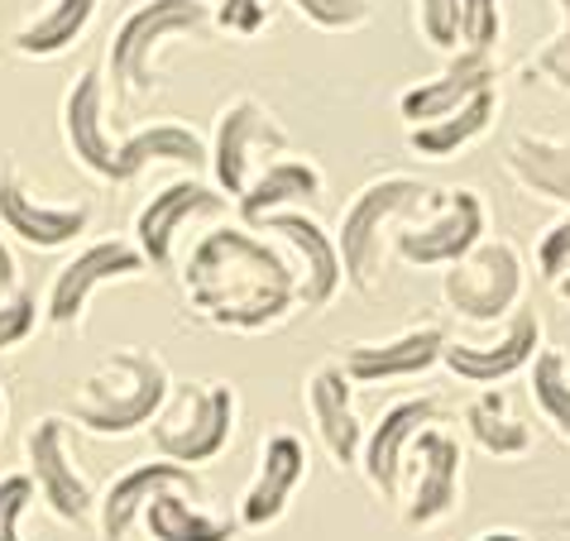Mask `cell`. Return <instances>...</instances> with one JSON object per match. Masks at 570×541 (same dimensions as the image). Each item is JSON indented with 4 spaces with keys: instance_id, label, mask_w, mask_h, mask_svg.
Here are the masks:
<instances>
[{
    "instance_id": "22",
    "label": "cell",
    "mask_w": 570,
    "mask_h": 541,
    "mask_svg": "<svg viewBox=\"0 0 570 541\" xmlns=\"http://www.w3.org/2000/svg\"><path fill=\"white\" fill-rule=\"evenodd\" d=\"M307 412H312V426L331 451V460H336V465H355L360 445H364V426L355 417V388L341 364H322V370L307 378Z\"/></svg>"
},
{
    "instance_id": "34",
    "label": "cell",
    "mask_w": 570,
    "mask_h": 541,
    "mask_svg": "<svg viewBox=\"0 0 570 541\" xmlns=\"http://www.w3.org/2000/svg\"><path fill=\"white\" fill-rule=\"evenodd\" d=\"M39 326V302L29 288H14L10 297H0V350H14L20 341L35 336Z\"/></svg>"
},
{
    "instance_id": "32",
    "label": "cell",
    "mask_w": 570,
    "mask_h": 541,
    "mask_svg": "<svg viewBox=\"0 0 570 541\" xmlns=\"http://www.w3.org/2000/svg\"><path fill=\"white\" fill-rule=\"evenodd\" d=\"M503 35L499 0H461V43L470 53H489Z\"/></svg>"
},
{
    "instance_id": "16",
    "label": "cell",
    "mask_w": 570,
    "mask_h": 541,
    "mask_svg": "<svg viewBox=\"0 0 570 541\" xmlns=\"http://www.w3.org/2000/svg\"><path fill=\"white\" fill-rule=\"evenodd\" d=\"M537 350H542V322H537V312L518 307L499 341H489V345H451L446 341L441 364L474 388H494L503 378H513L518 370H528L537 360Z\"/></svg>"
},
{
    "instance_id": "3",
    "label": "cell",
    "mask_w": 570,
    "mask_h": 541,
    "mask_svg": "<svg viewBox=\"0 0 570 541\" xmlns=\"http://www.w3.org/2000/svg\"><path fill=\"white\" fill-rule=\"evenodd\" d=\"M212 20V6L207 0H145L135 6L125 20L116 24L110 35V53H106V68H110V82L125 101H139L158 87V68L154 58L168 39L178 35H197L207 29Z\"/></svg>"
},
{
    "instance_id": "24",
    "label": "cell",
    "mask_w": 570,
    "mask_h": 541,
    "mask_svg": "<svg viewBox=\"0 0 570 541\" xmlns=\"http://www.w3.org/2000/svg\"><path fill=\"white\" fill-rule=\"evenodd\" d=\"M322 193V173H316L307 158H274V164H264L259 178H249V187L235 206H240V226L259 230L274 212H293L297 201H312Z\"/></svg>"
},
{
    "instance_id": "17",
    "label": "cell",
    "mask_w": 570,
    "mask_h": 541,
    "mask_svg": "<svg viewBox=\"0 0 570 541\" xmlns=\"http://www.w3.org/2000/svg\"><path fill=\"white\" fill-rule=\"evenodd\" d=\"M226 206H230V197L202 187L197 178L168 183L164 193H154L145 201V212H139V220H135V240H139L145 264L168 268L173 264V240H178V230L187 226V220L193 216H216V212H226Z\"/></svg>"
},
{
    "instance_id": "11",
    "label": "cell",
    "mask_w": 570,
    "mask_h": 541,
    "mask_svg": "<svg viewBox=\"0 0 570 541\" xmlns=\"http://www.w3.org/2000/svg\"><path fill=\"white\" fill-rule=\"evenodd\" d=\"M264 235H278L283 245L297 254V302H303L307 312H322L331 307V297L341 293V254H336V235L322 230V220L307 216V212H274L259 226Z\"/></svg>"
},
{
    "instance_id": "38",
    "label": "cell",
    "mask_w": 570,
    "mask_h": 541,
    "mask_svg": "<svg viewBox=\"0 0 570 541\" xmlns=\"http://www.w3.org/2000/svg\"><path fill=\"white\" fill-rule=\"evenodd\" d=\"M212 14H216V24L226 29V35H259V29L268 24V6L264 0H207Z\"/></svg>"
},
{
    "instance_id": "1",
    "label": "cell",
    "mask_w": 570,
    "mask_h": 541,
    "mask_svg": "<svg viewBox=\"0 0 570 541\" xmlns=\"http://www.w3.org/2000/svg\"><path fill=\"white\" fill-rule=\"evenodd\" d=\"M193 312L220 331H268L297 302V264L259 240L249 226L207 230L183 268Z\"/></svg>"
},
{
    "instance_id": "7",
    "label": "cell",
    "mask_w": 570,
    "mask_h": 541,
    "mask_svg": "<svg viewBox=\"0 0 570 541\" xmlns=\"http://www.w3.org/2000/svg\"><path fill=\"white\" fill-rule=\"evenodd\" d=\"M139 268H145V254H139V245H130V240H97V245L77 249V259L62 264L49 283L43 322L58 326V331L82 326L91 293L106 288V283H116V278H135Z\"/></svg>"
},
{
    "instance_id": "5",
    "label": "cell",
    "mask_w": 570,
    "mask_h": 541,
    "mask_svg": "<svg viewBox=\"0 0 570 541\" xmlns=\"http://www.w3.org/2000/svg\"><path fill=\"white\" fill-rule=\"evenodd\" d=\"M432 201V187L417 178H379L345 206L336 254H341V274L355 293H374L379 268H384V226L393 216L422 212Z\"/></svg>"
},
{
    "instance_id": "20",
    "label": "cell",
    "mask_w": 570,
    "mask_h": 541,
    "mask_svg": "<svg viewBox=\"0 0 570 541\" xmlns=\"http://www.w3.org/2000/svg\"><path fill=\"white\" fill-rule=\"evenodd\" d=\"M494 82H499V68L489 62V53H470L465 49L446 72H436L432 82H417L413 91H403L399 116L413 125V130L417 125H432V120H446L461 106H470L480 91H494Z\"/></svg>"
},
{
    "instance_id": "25",
    "label": "cell",
    "mask_w": 570,
    "mask_h": 541,
    "mask_svg": "<svg viewBox=\"0 0 570 541\" xmlns=\"http://www.w3.org/2000/svg\"><path fill=\"white\" fill-rule=\"evenodd\" d=\"M509 168H513V178L528 187V193H537L542 201L570 206V139L513 135Z\"/></svg>"
},
{
    "instance_id": "23",
    "label": "cell",
    "mask_w": 570,
    "mask_h": 541,
    "mask_svg": "<svg viewBox=\"0 0 570 541\" xmlns=\"http://www.w3.org/2000/svg\"><path fill=\"white\" fill-rule=\"evenodd\" d=\"M154 164H183V168L202 173V168H212V149L197 130H187L178 120L145 125V130H135L130 139L116 145V183H130Z\"/></svg>"
},
{
    "instance_id": "30",
    "label": "cell",
    "mask_w": 570,
    "mask_h": 541,
    "mask_svg": "<svg viewBox=\"0 0 570 541\" xmlns=\"http://www.w3.org/2000/svg\"><path fill=\"white\" fill-rule=\"evenodd\" d=\"M528 384H532V403L547 417V426L570 441V370L561 350H537V360L528 364Z\"/></svg>"
},
{
    "instance_id": "29",
    "label": "cell",
    "mask_w": 570,
    "mask_h": 541,
    "mask_svg": "<svg viewBox=\"0 0 570 541\" xmlns=\"http://www.w3.org/2000/svg\"><path fill=\"white\" fill-rule=\"evenodd\" d=\"M145 528L154 541H235V522L202 513L187 493H158L145 508Z\"/></svg>"
},
{
    "instance_id": "21",
    "label": "cell",
    "mask_w": 570,
    "mask_h": 541,
    "mask_svg": "<svg viewBox=\"0 0 570 541\" xmlns=\"http://www.w3.org/2000/svg\"><path fill=\"white\" fill-rule=\"evenodd\" d=\"M441 350H446V331L417 326L384 345H351L341 370L351 384H393V378H417L432 370V364H441Z\"/></svg>"
},
{
    "instance_id": "2",
    "label": "cell",
    "mask_w": 570,
    "mask_h": 541,
    "mask_svg": "<svg viewBox=\"0 0 570 541\" xmlns=\"http://www.w3.org/2000/svg\"><path fill=\"white\" fill-rule=\"evenodd\" d=\"M168 393H173L168 370L149 350L130 345V350L106 355L97 370L77 384L68 412L77 426H87V432H97V436H125V432L149 426L158 412H164Z\"/></svg>"
},
{
    "instance_id": "18",
    "label": "cell",
    "mask_w": 570,
    "mask_h": 541,
    "mask_svg": "<svg viewBox=\"0 0 570 541\" xmlns=\"http://www.w3.org/2000/svg\"><path fill=\"white\" fill-rule=\"evenodd\" d=\"M0 226L35 249H62L91 226V206H49L20 183L10 164L0 168Z\"/></svg>"
},
{
    "instance_id": "14",
    "label": "cell",
    "mask_w": 570,
    "mask_h": 541,
    "mask_svg": "<svg viewBox=\"0 0 570 541\" xmlns=\"http://www.w3.org/2000/svg\"><path fill=\"white\" fill-rule=\"evenodd\" d=\"M158 493H202L197 470L173 465V460H145V465L125 470L110 480V489L97 503V522H101V541H125L130 528L145 518V508L158 499Z\"/></svg>"
},
{
    "instance_id": "26",
    "label": "cell",
    "mask_w": 570,
    "mask_h": 541,
    "mask_svg": "<svg viewBox=\"0 0 570 541\" xmlns=\"http://www.w3.org/2000/svg\"><path fill=\"white\" fill-rule=\"evenodd\" d=\"M465 432L474 445L499 460H522L532 451V432L509 412V393L503 388H480V397H470L465 407Z\"/></svg>"
},
{
    "instance_id": "19",
    "label": "cell",
    "mask_w": 570,
    "mask_h": 541,
    "mask_svg": "<svg viewBox=\"0 0 570 541\" xmlns=\"http://www.w3.org/2000/svg\"><path fill=\"white\" fill-rule=\"evenodd\" d=\"M62 139L87 173H97L101 183H116V139L106 135V82L97 68L77 77L68 101H62Z\"/></svg>"
},
{
    "instance_id": "8",
    "label": "cell",
    "mask_w": 570,
    "mask_h": 541,
    "mask_svg": "<svg viewBox=\"0 0 570 541\" xmlns=\"http://www.w3.org/2000/svg\"><path fill=\"white\" fill-rule=\"evenodd\" d=\"M255 154L283 158L288 154V135H283V125L268 116L255 97H240L220 110L216 139H212V173H216L220 197H240L249 187V164H255Z\"/></svg>"
},
{
    "instance_id": "37",
    "label": "cell",
    "mask_w": 570,
    "mask_h": 541,
    "mask_svg": "<svg viewBox=\"0 0 570 541\" xmlns=\"http://www.w3.org/2000/svg\"><path fill=\"white\" fill-rule=\"evenodd\" d=\"M537 274H542L551 288L570 274V212L542 235V240H537Z\"/></svg>"
},
{
    "instance_id": "13",
    "label": "cell",
    "mask_w": 570,
    "mask_h": 541,
    "mask_svg": "<svg viewBox=\"0 0 570 541\" xmlns=\"http://www.w3.org/2000/svg\"><path fill=\"white\" fill-rule=\"evenodd\" d=\"M413 465L417 480H413V499L403 503V522L417 532V528H436L461 503V465H465L461 441L441 432V426H426L413 441Z\"/></svg>"
},
{
    "instance_id": "39",
    "label": "cell",
    "mask_w": 570,
    "mask_h": 541,
    "mask_svg": "<svg viewBox=\"0 0 570 541\" xmlns=\"http://www.w3.org/2000/svg\"><path fill=\"white\" fill-rule=\"evenodd\" d=\"M10 293H14V254L0 240V297H10Z\"/></svg>"
},
{
    "instance_id": "42",
    "label": "cell",
    "mask_w": 570,
    "mask_h": 541,
    "mask_svg": "<svg viewBox=\"0 0 570 541\" xmlns=\"http://www.w3.org/2000/svg\"><path fill=\"white\" fill-rule=\"evenodd\" d=\"M0 426H6V397H0Z\"/></svg>"
},
{
    "instance_id": "35",
    "label": "cell",
    "mask_w": 570,
    "mask_h": 541,
    "mask_svg": "<svg viewBox=\"0 0 570 541\" xmlns=\"http://www.w3.org/2000/svg\"><path fill=\"white\" fill-rule=\"evenodd\" d=\"M35 499H39V489L29 474H0V541H24L20 518L29 513Z\"/></svg>"
},
{
    "instance_id": "4",
    "label": "cell",
    "mask_w": 570,
    "mask_h": 541,
    "mask_svg": "<svg viewBox=\"0 0 570 541\" xmlns=\"http://www.w3.org/2000/svg\"><path fill=\"white\" fill-rule=\"evenodd\" d=\"M235 388L230 384H187L178 393H168L164 412L149 422L154 451L158 460H173V465H207L235 436Z\"/></svg>"
},
{
    "instance_id": "12",
    "label": "cell",
    "mask_w": 570,
    "mask_h": 541,
    "mask_svg": "<svg viewBox=\"0 0 570 541\" xmlns=\"http://www.w3.org/2000/svg\"><path fill=\"white\" fill-rule=\"evenodd\" d=\"M29 480H35L39 499L49 503V513L62 522H82L97 499L91 484L77 474L72 455H68V417H39L29 432Z\"/></svg>"
},
{
    "instance_id": "28",
    "label": "cell",
    "mask_w": 570,
    "mask_h": 541,
    "mask_svg": "<svg viewBox=\"0 0 570 541\" xmlns=\"http://www.w3.org/2000/svg\"><path fill=\"white\" fill-rule=\"evenodd\" d=\"M494 110H499V91H480V97H474L470 106H461L455 116L407 130V145H413L422 158H451V154H461L465 145H474V139L489 130Z\"/></svg>"
},
{
    "instance_id": "43",
    "label": "cell",
    "mask_w": 570,
    "mask_h": 541,
    "mask_svg": "<svg viewBox=\"0 0 570 541\" xmlns=\"http://www.w3.org/2000/svg\"><path fill=\"white\" fill-rule=\"evenodd\" d=\"M566 532H570V518H566Z\"/></svg>"
},
{
    "instance_id": "10",
    "label": "cell",
    "mask_w": 570,
    "mask_h": 541,
    "mask_svg": "<svg viewBox=\"0 0 570 541\" xmlns=\"http://www.w3.org/2000/svg\"><path fill=\"white\" fill-rule=\"evenodd\" d=\"M436 412H441L436 397H403V403L379 412V422L370 426V436L360 445V465H364V480H370L374 493H384V499L399 493L413 441L426 426H436Z\"/></svg>"
},
{
    "instance_id": "40",
    "label": "cell",
    "mask_w": 570,
    "mask_h": 541,
    "mask_svg": "<svg viewBox=\"0 0 570 541\" xmlns=\"http://www.w3.org/2000/svg\"><path fill=\"white\" fill-rule=\"evenodd\" d=\"M474 541H528V537H522V532H509V528H499V532H480Z\"/></svg>"
},
{
    "instance_id": "36",
    "label": "cell",
    "mask_w": 570,
    "mask_h": 541,
    "mask_svg": "<svg viewBox=\"0 0 570 541\" xmlns=\"http://www.w3.org/2000/svg\"><path fill=\"white\" fill-rule=\"evenodd\" d=\"M557 6H561V35L532 58V72L570 91V0H557Z\"/></svg>"
},
{
    "instance_id": "31",
    "label": "cell",
    "mask_w": 570,
    "mask_h": 541,
    "mask_svg": "<svg viewBox=\"0 0 570 541\" xmlns=\"http://www.w3.org/2000/svg\"><path fill=\"white\" fill-rule=\"evenodd\" d=\"M293 6L303 20L331 29V35H351V29L370 24V0H293Z\"/></svg>"
},
{
    "instance_id": "9",
    "label": "cell",
    "mask_w": 570,
    "mask_h": 541,
    "mask_svg": "<svg viewBox=\"0 0 570 541\" xmlns=\"http://www.w3.org/2000/svg\"><path fill=\"white\" fill-rule=\"evenodd\" d=\"M484 226H489V216H484L480 193L455 187V193L446 197V212H441L436 220H426L422 230L417 226L399 230L393 249H399V259L413 264V268H451L484 240Z\"/></svg>"
},
{
    "instance_id": "6",
    "label": "cell",
    "mask_w": 570,
    "mask_h": 541,
    "mask_svg": "<svg viewBox=\"0 0 570 541\" xmlns=\"http://www.w3.org/2000/svg\"><path fill=\"white\" fill-rule=\"evenodd\" d=\"M522 254L509 240H480L461 264L441 274V293L465 322H499L513 316L522 302Z\"/></svg>"
},
{
    "instance_id": "15",
    "label": "cell",
    "mask_w": 570,
    "mask_h": 541,
    "mask_svg": "<svg viewBox=\"0 0 570 541\" xmlns=\"http://www.w3.org/2000/svg\"><path fill=\"white\" fill-rule=\"evenodd\" d=\"M307 480V445L293 432H268L259 445V470L240 499V528H274L288 513L293 493Z\"/></svg>"
},
{
    "instance_id": "33",
    "label": "cell",
    "mask_w": 570,
    "mask_h": 541,
    "mask_svg": "<svg viewBox=\"0 0 570 541\" xmlns=\"http://www.w3.org/2000/svg\"><path fill=\"white\" fill-rule=\"evenodd\" d=\"M417 24L432 49H455L461 43V0H417Z\"/></svg>"
},
{
    "instance_id": "41",
    "label": "cell",
    "mask_w": 570,
    "mask_h": 541,
    "mask_svg": "<svg viewBox=\"0 0 570 541\" xmlns=\"http://www.w3.org/2000/svg\"><path fill=\"white\" fill-rule=\"evenodd\" d=\"M557 293H561V297H566V302H570V274H566V278H561V283H557Z\"/></svg>"
},
{
    "instance_id": "27",
    "label": "cell",
    "mask_w": 570,
    "mask_h": 541,
    "mask_svg": "<svg viewBox=\"0 0 570 541\" xmlns=\"http://www.w3.org/2000/svg\"><path fill=\"white\" fill-rule=\"evenodd\" d=\"M97 6L101 0H49V6L14 35V49H20L24 58H53L62 49H72L77 35L91 24Z\"/></svg>"
}]
</instances>
